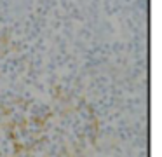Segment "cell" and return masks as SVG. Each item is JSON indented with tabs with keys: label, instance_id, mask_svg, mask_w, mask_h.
<instances>
[]
</instances>
